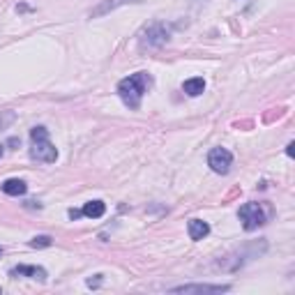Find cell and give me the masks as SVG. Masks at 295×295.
Wrapping results in <instances>:
<instances>
[{"label": "cell", "mask_w": 295, "mask_h": 295, "mask_svg": "<svg viewBox=\"0 0 295 295\" xmlns=\"http://www.w3.org/2000/svg\"><path fill=\"white\" fill-rule=\"evenodd\" d=\"M150 86H153V79L148 77L145 71H136V74H131V77L122 79V81L118 83V95H120V99L125 102V106L138 109L143 95L148 93Z\"/></svg>", "instance_id": "cell-1"}, {"label": "cell", "mask_w": 295, "mask_h": 295, "mask_svg": "<svg viewBox=\"0 0 295 295\" xmlns=\"http://www.w3.org/2000/svg\"><path fill=\"white\" fill-rule=\"evenodd\" d=\"M30 157L35 162H42V164H53L58 159V150L51 143L49 131L44 127H33L30 129Z\"/></svg>", "instance_id": "cell-2"}, {"label": "cell", "mask_w": 295, "mask_h": 295, "mask_svg": "<svg viewBox=\"0 0 295 295\" xmlns=\"http://www.w3.org/2000/svg\"><path fill=\"white\" fill-rule=\"evenodd\" d=\"M242 222V229L245 231H256L258 226H263L268 222V212L263 208V203H245L238 212Z\"/></svg>", "instance_id": "cell-3"}, {"label": "cell", "mask_w": 295, "mask_h": 295, "mask_svg": "<svg viewBox=\"0 0 295 295\" xmlns=\"http://www.w3.org/2000/svg\"><path fill=\"white\" fill-rule=\"evenodd\" d=\"M166 42H169V28L164 23H153L141 33V46H148V49L162 46Z\"/></svg>", "instance_id": "cell-4"}, {"label": "cell", "mask_w": 295, "mask_h": 295, "mask_svg": "<svg viewBox=\"0 0 295 295\" xmlns=\"http://www.w3.org/2000/svg\"><path fill=\"white\" fill-rule=\"evenodd\" d=\"M233 164V155L226 150V148H212L208 155V166L219 175H226Z\"/></svg>", "instance_id": "cell-5"}, {"label": "cell", "mask_w": 295, "mask_h": 295, "mask_svg": "<svg viewBox=\"0 0 295 295\" xmlns=\"http://www.w3.org/2000/svg\"><path fill=\"white\" fill-rule=\"evenodd\" d=\"M229 286H208V284H185L171 288V293H226Z\"/></svg>", "instance_id": "cell-6"}, {"label": "cell", "mask_w": 295, "mask_h": 295, "mask_svg": "<svg viewBox=\"0 0 295 295\" xmlns=\"http://www.w3.org/2000/svg\"><path fill=\"white\" fill-rule=\"evenodd\" d=\"M12 277H30L37 279V281H46V270L37 268V265H17V268L10 270Z\"/></svg>", "instance_id": "cell-7"}, {"label": "cell", "mask_w": 295, "mask_h": 295, "mask_svg": "<svg viewBox=\"0 0 295 295\" xmlns=\"http://www.w3.org/2000/svg\"><path fill=\"white\" fill-rule=\"evenodd\" d=\"M127 3H138V0H104L102 5H97L93 12H90V19H97V17H104L109 12H113L115 7L127 5Z\"/></svg>", "instance_id": "cell-8"}, {"label": "cell", "mask_w": 295, "mask_h": 295, "mask_svg": "<svg viewBox=\"0 0 295 295\" xmlns=\"http://www.w3.org/2000/svg\"><path fill=\"white\" fill-rule=\"evenodd\" d=\"M189 238L191 240H203L205 235L210 233V226L208 222H203V219H189Z\"/></svg>", "instance_id": "cell-9"}, {"label": "cell", "mask_w": 295, "mask_h": 295, "mask_svg": "<svg viewBox=\"0 0 295 295\" xmlns=\"http://www.w3.org/2000/svg\"><path fill=\"white\" fill-rule=\"evenodd\" d=\"M3 191H5L7 196H23L28 191V185L19 178H10V180L3 182Z\"/></svg>", "instance_id": "cell-10"}, {"label": "cell", "mask_w": 295, "mask_h": 295, "mask_svg": "<svg viewBox=\"0 0 295 295\" xmlns=\"http://www.w3.org/2000/svg\"><path fill=\"white\" fill-rule=\"evenodd\" d=\"M81 212H83V217L99 219V217H104L106 205H104V201H90V203H86V205H83Z\"/></svg>", "instance_id": "cell-11"}, {"label": "cell", "mask_w": 295, "mask_h": 295, "mask_svg": "<svg viewBox=\"0 0 295 295\" xmlns=\"http://www.w3.org/2000/svg\"><path fill=\"white\" fill-rule=\"evenodd\" d=\"M182 90H185L189 97H198V95L205 90V81H203L201 77H196V79H187L185 83H182Z\"/></svg>", "instance_id": "cell-12"}, {"label": "cell", "mask_w": 295, "mask_h": 295, "mask_svg": "<svg viewBox=\"0 0 295 295\" xmlns=\"http://www.w3.org/2000/svg\"><path fill=\"white\" fill-rule=\"evenodd\" d=\"M30 247H33V249H42V247H51V238H49V235H37V238H33Z\"/></svg>", "instance_id": "cell-13"}, {"label": "cell", "mask_w": 295, "mask_h": 295, "mask_svg": "<svg viewBox=\"0 0 295 295\" xmlns=\"http://www.w3.org/2000/svg\"><path fill=\"white\" fill-rule=\"evenodd\" d=\"M14 122V113L12 111H5V113H0V129H5Z\"/></svg>", "instance_id": "cell-14"}, {"label": "cell", "mask_w": 295, "mask_h": 295, "mask_svg": "<svg viewBox=\"0 0 295 295\" xmlns=\"http://www.w3.org/2000/svg\"><path fill=\"white\" fill-rule=\"evenodd\" d=\"M81 214H83L81 210H69V217H71V219H79V217H81Z\"/></svg>", "instance_id": "cell-15"}, {"label": "cell", "mask_w": 295, "mask_h": 295, "mask_svg": "<svg viewBox=\"0 0 295 295\" xmlns=\"http://www.w3.org/2000/svg\"><path fill=\"white\" fill-rule=\"evenodd\" d=\"M293 143H288V148H286V155H288V157H293V155H295V150H293Z\"/></svg>", "instance_id": "cell-16"}, {"label": "cell", "mask_w": 295, "mask_h": 295, "mask_svg": "<svg viewBox=\"0 0 295 295\" xmlns=\"http://www.w3.org/2000/svg\"><path fill=\"white\" fill-rule=\"evenodd\" d=\"M3 153H5V148H3V145H0V157H3Z\"/></svg>", "instance_id": "cell-17"}, {"label": "cell", "mask_w": 295, "mask_h": 295, "mask_svg": "<svg viewBox=\"0 0 295 295\" xmlns=\"http://www.w3.org/2000/svg\"><path fill=\"white\" fill-rule=\"evenodd\" d=\"M0 256H3V247H0Z\"/></svg>", "instance_id": "cell-18"}]
</instances>
